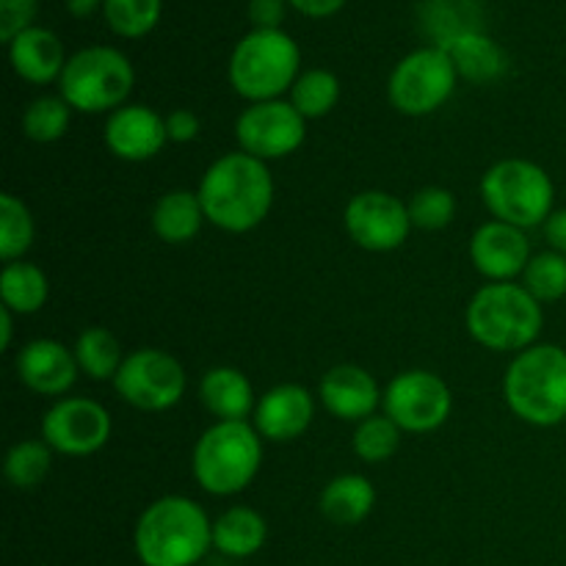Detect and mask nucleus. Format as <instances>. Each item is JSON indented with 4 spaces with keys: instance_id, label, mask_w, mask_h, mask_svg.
Instances as JSON below:
<instances>
[{
    "instance_id": "obj_27",
    "label": "nucleus",
    "mask_w": 566,
    "mask_h": 566,
    "mask_svg": "<svg viewBox=\"0 0 566 566\" xmlns=\"http://www.w3.org/2000/svg\"><path fill=\"white\" fill-rule=\"evenodd\" d=\"M72 352H75L81 374L92 381H114L127 357V354H122L119 337L105 326H86L77 335Z\"/></svg>"
},
{
    "instance_id": "obj_39",
    "label": "nucleus",
    "mask_w": 566,
    "mask_h": 566,
    "mask_svg": "<svg viewBox=\"0 0 566 566\" xmlns=\"http://www.w3.org/2000/svg\"><path fill=\"white\" fill-rule=\"evenodd\" d=\"M287 0H249V20L254 31H282Z\"/></svg>"
},
{
    "instance_id": "obj_11",
    "label": "nucleus",
    "mask_w": 566,
    "mask_h": 566,
    "mask_svg": "<svg viewBox=\"0 0 566 566\" xmlns=\"http://www.w3.org/2000/svg\"><path fill=\"white\" fill-rule=\"evenodd\" d=\"M381 409L403 434H431L451 418L453 392L448 381L431 370H403L385 387Z\"/></svg>"
},
{
    "instance_id": "obj_22",
    "label": "nucleus",
    "mask_w": 566,
    "mask_h": 566,
    "mask_svg": "<svg viewBox=\"0 0 566 566\" xmlns=\"http://www.w3.org/2000/svg\"><path fill=\"white\" fill-rule=\"evenodd\" d=\"M374 506L376 486L363 473L335 475L332 481H326L318 497V509L326 523L340 525V528H354V525L365 523Z\"/></svg>"
},
{
    "instance_id": "obj_28",
    "label": "nucleus",
    "mask_w": 566,
    "mask_h": 566,
    "mask_svg": "<svg viewBox=\"0 0 566 566\" xmlns=\"http://www.w3.org/2000/svg\"><path fill=\"white\" fill-rule=\"evenodd\" d=\"M423 22L437 48L468 33H481L479 0H426Z\"/></svg>"
},
{
    "instance_id": "obj_6",
    "label": "nucleus",
    "mask_w": 566,
    "mask_h": 566,
    "mask_svg": "<svg viewBox=\"0 0 566 566\" xmlns=\"http://www.w3.org/2000/svg\"><path fill=\"white\" fill-rule=\"evenodd\" d=\"M302 75V50L285 31H252L230 55V86L249 103H269L291 94Z\"/></svg>"
},
{
    "instance_id": "obj_2",
    "label": "nucleus",
    "mask_w": 566,
    "mask_h": 566,
    "mask_svg": "<svg viewBox=\"0 0 566 566\" xmlns=\"http://www.w3.org/2000/svg\"><path fill=\"white\" fill-rule=\"evenodd\" d=\"M213 547V520L193 497L164 495L133 528V551L144 566H197Z\"/></svg>"
},
{
    "instance_id": "obj_34",
    "label": "nucleus",
    "mask_w": 566,
    "mask_h": 566,
    "mask_svg": "<svg viewBox=\"0 0 566 566\" xmlns=\"http://www.w3.org/2000/svg\"><path fill=\"white\" fill-rule=\"evenodd\" d=\"M164 0H105L103 17L114 33L125 39H142L155 31Z\"/></svg>"
},
{
    "instance_id": "obj_12",
    "label": "nucleus",
    "mask_w": 566,
    "mask_h": 566,
    "mask_svg": "<svg viewBox=\"0 0 566 566\" xmlns=\"http://www.w3.org/2000/svg\"><path fill=\"white\" fill-rule=\"evenodd\" d=\"M235 142L241 153L271 164L302 149L307 142V119L291 99L249 103L235 119Z\"/></svg>"
},
{
    "instance_id": "obj_33",
    "label": "nucleus",
    "mask_w": 566,
    "mask_h": 566,
    "mask_svg": "<svg viewBox=\"0 0 566 566\" xmlns=\"http://www.w3.org/2000/svg\"><path fill=\"white\" fill-rule=\"evenodd\" d=\"M72 108L61 94H44L36 97L22 114V133L36 144H53L61 142L70 130Z\"/></svg>"
},
{
    "instance_id": "obj_36",
    "label": "nucleus",
    "mask_w": 566,
    "mask_h": 566,
    "mask_svg": "<svg viewBox=\"0 0 566 566\" xmlns=\"http://www.w3.org/2000/svg\"><path fill=\"white\" fill-rule=\"evenodd\" d=\"M407 208H409V219H412L415 230L440 232L453 224L459 205H457V197H453V191H448V188L426 186L412 193Z\"/></svg>"
},
{
    "instance_id": "obj_37",
    "label": "nucleus",
    "mask_w": 566,
    "mask_h": 566,
    "mask_svg": "<svg viewBox=\"0 0 566 566\" xmlns=\"http://www.w3.org/2000/svg\"><path fill=\"white\" fill-rule=\"evenodd\" d=\"M36 0H0V42L9 44L22 31L33 28Z\"/></svg>"
},
{
    "instance_id": "obj_38",
    "label": "nucleus",
    "mask_w": 566,
    "mask_h": 566,
    "mask_svg": "<svg viewBox=\"0 0 566 566\" xmlns=\"http://www.w3.org/2000/svg\"><path fill=\"white\" fill-rule=\"evenodd\" d=\"M199 133H202V122L193 111L175 108L171 114H166V136L171 144H191L197 142Z\"/></svg>"
},
{
    "instance_id": "obj_29",
    "label": "nucleus",
    "mask_w": 566,
    "mask_h": 566,
    "mask_svg": "<svg viewBox=\"0 0 566 566\" xmlns=\"http://www.w3.org/2000/svg\"><path fill=\"white\" fill-rule=\"evenodd\" d=\"M293 108L304 116L307 122L324 119L340 103V81H337L335 72L329 70H304L302 75L293 83L291 94H287Z\"/></svg>"
},
{
    "instance_id": "obj_13",
    "label": "nucleus",
    "mask_w": 566,
    "mask_h": 566,
    "mask_svg": "<svg viewBox=\"0 0 566 566\" xmlns=\"http://www.w3.org/2000/svg\"><path fill=\"white\" fill-rule=\"evenodd\" d=\"M111 434H114V420L108 409L94 398H59L42 415V440L61 457H92L108 446Z\"/></svg>"
},
{
    "instance_id": "obj_21",
    "label": "nucleus",
    "mask_w": 566,
    "mask_h": 566,
    "mask_svg": "<svg viewBox=\"0 0 566 566\" xmlns=\"http://www.w3.org/2000/svg\"><path fill=\"white\" fill-rule=\"evenodd\" d=\"M199 401L221 423H241L252 418L258 407V396L241 368L232 365H216L199 381Z\"/></svg>"
},
{
    "instance_id": "obj_26",
    "label": "nucleus",
    "mask_w": 566,
    "mask_h": 566,
    "mask_svg": "<svg viewBox=\"0 0 566 566\" xmlns=\"http://www.w3.org/2000/svg\"><path fill=\"white\" fill-rule=\"evenodd\" d=\"M50 298V280L36 263H6L0 271V302L14 315H36Z\"/></svg>"
},
{
    "instance_id": "obj_14",
    "label": "nucleus",
    "mask_w": 566,
    "mask_h": 566,
    "mask_svg": "<svg viewBox=\"0 0 566 566\" xmlns=\"http://www.w3.org/2000/svg\"><path fill=\"white\" fill-rule=\"evenodd\" d=\"M343 227L359 249L376 254L401 249L409 232L415 230L407 202L387 191H376V188L348 199L346 210H343Z\"/></svg>"
},
{
    "instance_id": "obj_18",
    "label": "nucleus",
    "mask_w": 566,
    "mask_h": 566,
    "mask_svg": "<svg viewBox=\"0 0 566 566\" xmlns=\"http://www.w3.org/2000/svg\"><path fill=\"white\" fill-rule=\"evenodd\" d=\"M315 420V396L304 385L285 381L258 398L252 426L265 442H293L307 434Z\"/></svg>"
},
{
    "instance_id": "obj_9",
    "label": "nucleus",
    "mask_w": 566,
    "mask_h": 566,
    "mask_svg": "<svg viewBox=\"0 0 566 566\" xmlns=\"http://www.w3.org/2000/svg\"><path fill=\"white\" fill-rule=\"evenodd\" d=\"M459 72L448 50L420 48L403 55L387 81V99L403 116L437 114L453 97Z\"/></svg>"
},
{
    "instance_id": "obj_15",
    "label": "nucleus",
    "mask_w": 566,
    "mask_h": 566,
    "mask_svg": "<svg viewBox=\"0 0 566 566\" xmlns=\"http://www.w3.org/2000/svg\"><path fill=\"white\" fill-rule=\"evenodd\" d=\"M103 142L114 158L127 164H144L164 153L169 144L166 136V116L142 103H127L108 114L103 127Z\"/></svg>"
},
{
    "instance_id": "obj_24",
    "label": "nucleus",
    "mask_w": 566,
    "mask_h": 566,
    "mask_svg": "<svg viewBox=\"0 0 566 566\" xmlns=\"http://www.w3.org/2000/svg\"><path fill=\"white\" fill-rule=\"evenodd\" d=\"M269 539V523L252 506H230L213 520V551L227 558H252Z\"/></svg>"
},
{
    "instance_id": "obj_20",
    "label": "nucleus",
    "mask_w": 566,
    "mask_h": 566,
    "mask_svg": "<svg viewBox=\"0 0 566 566\" xmlns=\"http://www.w3.org/2000/svg\"><path fill=\"white\" fill-rule=\"evenodd\" d=\"M9 61L20 81L33 83V86H48V83L61 81L70 59H66L64 44L53 31L33 25L17 39H11Z\"/></svg>"
},
{
    "instance_id": "obj_43",
    "label": "nucleus",
    "mask_w": 566,
    "mask_h": 566,
    "mask_svg": "<svg viewBox=\"0 0 566 566\" xmlns=\"http://www.w3.org/2000/svg\"><path fill=\"white\" fill-rule=\"evenodd\" d=\"M11 340H14V313L6 307H0V348L9 352Z\"/></svg>"
},
{
    "instance_id": "obj_7",
    "label": "nucleus",
    "mask_w": 566,
    "mask_h": 566,
    "mask_svg": "<svg viewBox=\"0 0 566 566\" xmlns=\"http://www.w3.org/2000/svg\"><path fill=\"white\" fill-rule=\"evenodd\" d=\"M481 199L492 219L528 232L534 227H545L556 210V186L534 160L506 158L490 166L481 177Z\"/></svg>"
},
{
    "instance_id": "obj_4",
    "label": "nucleus",
    "mask_w": 566,
    "mask_h": 566,
    "mask_svg": "<svg viewBox=\"0 0 566 566\" xmlns=\"http://www.w3.org/2000/svg\"><path fill=\"white\" fill-rule=\"evenodd\" d=\"M503 398L514 418L534 429L566 423V348L536 343L514 354L503 376Z\"/></svg>"
},
{
    "instance_id": "obj_8",
    "label": "nucleus",
    "mask_w": 566,
    "mask_h": 566,
    "mask_svg": "<svg viewBox=\"0 0 566 566\" xmlns=\"http://www.w3.org/2000/svg\"><path fill=\"white\" fill-rule=\"evenodd\" d=\"M133 86L136 70L130 59L108 44H94L70 55L59 81V94L77 114H114L127 105Z\"/></svg>"
},
{
    "instance_id": "obj_31",
    "label": "nucleus",
    "mask_w": 566,
    "mask_h": 566,
    "mask_svg": "<svg viewBox=\"0 0 566 566\" xmlns=\"http://www.w3.org/2000/svg\"><path fill=\"white\" fill-rule=\"evenodd\" d=\"M36 238V221H33L31 208L14 193L0 197V260L3 263H17L25 258L28 249Z\"/></svg>"
},
{
    "instance_id": "obj_5",
    "label": "nucleus",
    "mask_w": 566,
    "mask_h": 566,
    "mask_svg": "<svg viewBox=\"0 0 566 566\" xmlns=\"http://www.w3.org/2000/svg\"><path fill=\"white\" fill-rule=\"evenodd\" d=\"M263 437L252 423L216 420L202 431L191 453V473L199 490L213 497L241 495L263 468Z\"/></svg>"
},
{
    "instance_id": "obj_17",
    "label": "nucleus",
    "mask_w": 566,
    "mask_h": 566,
    "mask_svg": "<svg viewBox=\"0 0 566 566\" xmlns=\"http://www.w3.org/2000/svg\"><path fill=\"white\" fill-rule=\"evenodd\" d=\"M17 379L31 392L42 398H66V392L75 387L81 368H77L75 352L53 337H39L25 343L17 352L14 359Z\"/></svg>"
},
{
    "instance_id": "obj_19",
    "label": "nucleus",
    "mask_w": 566,
    "mask_h": 566,
    "mask_svg": "<svg viewBox=\"0 0 566 566\" xmlns=\"http://www.w3.org/2000/svg\"><path fill=\"white\" fill-rule=\"evenodd\" d=\"M318 401L332 418L357 426L376 415V409L385 401V390L370 370L346 363L335 365L321 376Z\"/></svg>"
},
{
    "instance_id": "obj_10",
    "label": "nucleus",
    "mask_w": 566,
    "mask_h": 566,
    "mask_svg": "<svg viewBox=\"0 0 566 566\" xmlns=\"http://www.w3.org/2000/svg\"><path fill=\"white\" fill-rule=\"evenodd\" d=\"M114 390L138 412H169L186 396L188 374L180 359L164 348H136L114 376Z\"/></svg>"
},
{
    "instance_id": "obj_42",
    "label": "nucleus",
    "mask_w": 566,
    "mask_h": 566,
    "mask_svg": "<svg viewBox=\"0 0 566 566\" xmlns=\"http://www.w3.org/2000/svg\"><path fill=\"white\" fill-rule=\"evenodd\" d=\"M103 3L105 0H64L66 11H70L72 17H77V20H86V17L103 11Z\"/></svg>"
},
{
    "instance_id": "obj_1",
    "label": "nucleus",
    "mask_w": 566,
    "mask_h": 566,
    "mask_svg": "<svg viewBox=\"0 0 566 566\" xmlns=\"http://www.w3.org/2000/svg\"><path fill=\"white\" fill-rule=\"evenodd\" d=\"M197 193L208 224L230 235H243L269 219L276 186L265 160L238 149L221 155L205 169Z\"/></svg>"
},
{
    "instance_id": "obj_25",
    "label": "nucleus",
    "mask_w": 566,
    "mask_h": 566,
    "mask_svg": "<svg viewBox=\"0 0 566 566\" xmlns=\"http://www.w3.org/2000/svg\"><path fill=\"white\" fill-rule=\"evenodd\" d=\"M442 50H448V55L453 59L459 77L470 83H492L506 75L509 70V59L503 48L495 39L486 36L484 31L453 39Z\"/></svg>"
},
{
    "instance_id": "obj_3",
    "label": "nucleus",
    "mask_w": 566,
    "mask_h": 566,
    "mask_svg": "<svg viewBox=\"0 0 566 566\" xmlns=\"http://www.w3.org/2000/svg\"><path fill=\"white\" fill-rule=\"evenodd\" d=\"M464 326L486 352L520 354L539 340L545 310L517 282H486L464 307Z\"/></svg>"
},
{
    "instance_id": "obj_41",
    "label": "nucleus",
    "mask_w": 566,
    "mask_h": 566,
    "mask_svg": "<svg viewBox=\"0 0 566 566\" xmlns=\"http://www.w3.org/2000/svg\"><path fill=\"white\" fill-rule=\"evenodd\" d=\"M298 14L313 17V20H324V17L337 14L348 0H287Z\"/></svg>"
},
{
    "instance_id": "obj_30",
    "label": "nucleus",
    "mask_w": 566,
    "mask_h": 566,
    "mask_svg": "<svg viewBox=\"0 0 566 566\" xmlns=\"http://www.w3.org/2000/svg\"><path fill=\"white\" fill-rule=\"evenodd\" d=\"M53 470V448L39 440H20L9 448L3 462V475L14 490H36Z\"/></svg>"
},
{
    "instance_id": "obj_35",
    "label": "nucleus",
    "mask_w": 566,
    "mask_h": 566,
    "mask_svg": "<svg viewBox=\"0 0 566 566\" xmlns=\"http://www.w3.org/2000/svg\"><path fill=\"white\" fill-rule=\"evenodd\" d=\"M520 285L539 304L562 302L566 296V258L553 249L534 254Z\"/></svg>"
},
{
    "instance_id": "obj_16",
    "label": "nucleus",
    "mask_w": 566,
    "mask_h": 566,
    "mask_svg": "<svg viewBox=\"0 0 566 566\" xmlns=\"http://www.w3.org/2000/svg\"><path fill=\"white\" fill-rule=\"evenodd\" d=\"M531 241L525 230L490 219L470 238L473 269L486 282H514L525 274L531 263Z\"/></svg>"
},
{
    "instance_id": "obj_40",
    "label": "nucleus",
    "mask_w": 566,
    "mask_h": 566,
    "mask_svg": "<svg viewBox=\"0 0 566 566\" xmlns=\"http://www.w3.org/2000/svg\"><path fill=\"white\" fill-rule=\"evenodd\" d=\"M542 232H545L547 247L566 258V208L553 210L551 219H547L545 227H542Z\"/></svg>"
},
{
    "instance_id": "obj_32",
    "label": "nucleus",
    "mask_w": 566,
    "mask_h": 566,
    "mask_svg": "<svg viewBox=\"0 0 566 566\" xmlns=\"http://www.w3.org/2000/svg\"><path fill=\"white\" fill-rule=\"evenodd\" d=\"M401 434L403 431L387 418L385 412H376L370 418H365L363 423L354 426L352 437V451L359 462L365 464H385L401 448Z\"/></svg>"
},
{
    "instance_id": "obj_23",
    "label": "nucleus",
    "mask_w": 566,
    "mask_h": 566,
    "mask_svg": "<svg viewBox=\"0 0 566 566\" xmlns=\"http://www.w3.org/2000/svg\"><path fill=\"white\" fill-rule=\"evenodd\" d=\"M149 224H153V232L164 243H169V247H186V243H191L202 232L208 219H205V210L197 191L171 188V191H166L155 202Z\"/></svg>"
}]
</instances>
